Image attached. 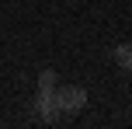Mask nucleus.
Returning <instances> with one entry per match:
<instances>
[{"mask_svg":"<svg viewBox=\"0 0 132 129\" xmlns=\"http://www.w3.org/2000/svg\"><path fill=\"white\" fill-rule=\"evenodd\" d=\"M56 101H59L63 115H73V112H84L87 91L80 87V84H59V87H56Z\"/></svg>","mask_w":132,"mask_h":129,"instance_id":"nucleus-1","label":"nucleus"},{"mask_svg":"<svg viewBox=\"0 0 132 129\" xmlns=\"http://www.w3.org/2000/svg\"><path fill=\"white\" fill-rule=\"evenodd\" d=\"M35 115H38L42 122H56V119L63 115L59 101H56V91H38V94H35Z\"/></svg>","mask_w":132,"mask_h":129,"instance_id":"nucleus-2","label":"nucleus"},{"mask_svg":"<svg viewBox=\"0 0 132 129\" xmlns=\"http://www.w3.org/2000/svg\"><path fill=\"white\" fill-rule=\"evenodd\" d=\"M111 59H115V66H118V70L132 73V45H129V42H122V45L111 49Z\"/></svg>","mask_w":132,"mask_h":129,"instance_id":"nucleus-3","label":"nucleus"},{"mask_svg":"<svg viewBox=\"0 0 132 129\" xmlns=\"http://www.w3.org/2000/svg\"><path fill=\"white\" fill-rule=\"evenodd\" d=\"M38 91H56V70L52 66H45L38 73Z\"/></svg>","mask_w":132,"mask_h":129,"instance_id":"nucleus-4","label":"nucleus"}]
</instances>
